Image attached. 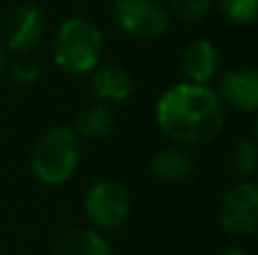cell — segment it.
Segmentation results:
<instances>
[{"instance_id":"1","label":"cell","mask_w":258,"mask_h":255,"mask_svg":"<svg viewBox=\"0 0 258 255\" xmlns=\"http://www.w3.org/2000/svg\"><path fill=\"white\" fill-rule=\"evenodd\" d=\"M227 108L206 84H174L156 102V124L179 145H204L218 138Z\"/></svg>"},{"instance_id":"14","label":"cell","mask_w":258,"mask_h":255,"mask_svg":"<svg viewBox=\"0 0 258 255\" xmlns=\"http://www.w3.org/2000/svg\"><path fill=\"white\" fill-rule=\"evenodd\" d=\"M229 165L240 179H249L258 172V145L254 140H238L229 154Z\"/></svg>"},{"instance_id":"15","label":"cell","mask_w":258,"mask_h":255,"mask_svg":"<svg viewBox=\"0 0 258 255\" xmlns=\"http://www.w3.org/2000/svg\"><path fill=\"white\" fill-rule=\"evenodd\" d=\"M220 12L236 25H251L258 21V0H218Z\"/></svg>"},{"instance_id":"6","label":"cell","mask_w":258,"mask_h":255,"mask_svg":"<svg viewBox=\"0 0 258 255\" xmlns=\"http://www.w3.org/2000/svg\"><path fill=\"white\" fill-rule=\"evenodd\" d=\"M222 230L233 237H249L258 233V183L242 181L222 197L218 208Z\"/></svg>"},{"instance_id":"17","label":"cell","mask_w":258,"mask_h":255,"mask_svg":"<svg viewBox=\"0 0 258 255\" xmlns=\"http://www.w3.org/2000/svg\"><path fill=\"white\" fill-rule=\"evenodd\" d=\"M39 77H41V68L36 66L34 61H16L12 66V79H14V84H18V86H34L36 81H39Z\"/></svg>"},{"instance_id":"3","label":"cell","mask_w":258,"mask_h":255,"mask_svg":"<svg viewBox=\"0 0 258 255\" xmlns=\"http://www.w3.org/2000/svg\"><path fill=\"white\" fill-rule=\"evenodd\" d=\"M80 136L71 126L48 129L32 149L30 165L34 176L45 185H61L75 174L80 163Z\"/></svg>"},{"instance_id":"16","label":"cell","mask_w":258,"mask_h":255,"mask_svg":"<svg viewBox=\"0 0 258 255\" xmlns=\"http://www.w3.org/2000/svg\"><path fill=\"white\" fill-rule=\"evenodd\" d=\"M213 0H170L172 14L183 23H200L209 14Z\"/></svg>"},{"instance_id":"4","label":"cell","mask_w":258,"mask_h":255,"mask_svg":"<svg viewBox=\"0 0 258 255\" xmlns=\"http://www.w3.org/2000/svg\"><path fill=\"white\" fill-rule=\"evenodd\" d=\"M111 16L125 34L159 39L170 27V9L161 0H113Z\"/></svg>"},{"instance_id":"18","label":"cell","mask_w":258,"mask_h":255,"mask_svg":"<svg viewBox=\"0 0 258 255\" xmlns=\"http://www.w3.org/2000/svg\"><path fill=\"white\" fill-rule=\"evenodd\" d=\"M5 66H7V50H5V45L0 43V72L5 70Z\"/></svg>"},{"instance_id":"11","label":"cell","mask_w":258,"mask_h":255,"mask_svg":"<svg viewBox=\"0 0 258 255\" xmlns=\"http://www.w3.org/2000/svg\"><path fill=\"white\" fill-rule=\"evenodd\" d=\"M152 172L163 183H181L195 172V161L181 147H163L152 158Z\"/></svg>"},{"instance_id":"10","label":"cell","mask_w":258,"mask_h":255,"mask_svg":"<svg viewBox=\"0 0 258 255\" xmlns=\"http://www.w3.org/2000/svg\"><path fill=\"white\" fill-rule=\"evenodd\" d=\"M220 50L206 39H197L186 45L181 54V68L192 84H206L220 70Z\"/></svg>"},{"instance_id":"5","label":"cell","mask_w":258,"mask_h":255,"mask_svg":"<svg viewBox=\"0 0 258 255\" xmlns=\"http://www.w3.org/2000/svg\"><path fill=\"white\" fill-rule=\"evenodd\" d=\"M84 212L89 221L100 230H113L127 221L132 212L129 192L118 181H98L84 197Z\"/></svg>"},{"instance_id":"19","label":"cell","mask_w":258,"mask_h":255,"mask_svg":"<svg viewBox=\"0 0 258 255\" xmlns=\"http://www.w3.org/2000/svg\"><path fill=\"white\" fill-rule=\"evenodd\" d=\"M220 255H249V253L245 248H227V251H222Z\"/></svg>"},{"instance_id":"7","label":"cell","mask_w":258,"mask_h":255,"mask_svg":"<svg viewBox=\"0 0 258 255\" xmlns=\"http://www.w3.org/2000/svg\"><path fill=\"white\" fill-rule=\"evenodd\" d=\"M3 43L12 52H30L41 43L45 32L43 14L36 5H14L3 18Z\"/></svg>"},{"instance_id":"12","label":"cell","mask_w":258,"mask_h":255,"mask_svg":"<svg viewBox=\"0 0 258 255\" xmlns=\"http://www.w3.org/2000/svg\"><path fill=\"white\" fill-rule=\"evenodd\" d=\"M50 255H113V251L95 230H71L54 242Z\"/></svg>"},{"instance_id":"20","label":"cell","mask_w":258,"mask_h":255,"mask_svg":"<svg viewBox=\"0 0 258 255\" xmlns=\"http://www.w3.org/2000/svg\"><path fill=\"white\" fill-rule=\"evenodd\" d=\"M254 143L258 145V120H256V126H254Z\"/></svg>"},{"instance_id":"2","label":"cell","mask_w":258,"mask_h":255,"mask_svg":"<svg viewBox=\"0 0 258 255\" xmlns=\"http://www.w3.org/2000/svg\"><path fill=\"white\" fill-rule=\"evenodd\" d=\"M54 63L71 75H86L98 68L102 32L84 16H71L57 27L52 39Z\"/></svg>"},{"instance_id":"13","label":"cell","mask_w":258,"mask_h":255,"mask_svg":"<svg viewBox=\"0 0 258 255\" xmlns=\"http://www.w3.org/2000/svg\"><path fill=\"white\" fill-rule=\"evenodd\" d=\"M113 122H116V115L113 111L102 102H95L84 106L80 113L75 115V124H73V131L77 136H84V138H104V136L111 134Z\"/></svg>"},{"instance_id":"9","label":"cell","mask_w":258,"mask_h":255,"mask_svg":"<svg viewBox=\"0 0 258 255\" xmlns=\"http://www.w3.org/2000/svg\"><path fill=\"white\" fill-rule=\"evenodd\" d=\"M136 88L132 70L125 66H100L91 72V90L102 104L125 102Z\"/></svg>"},{"instance_id":"8","label":"cell","mask_w":258,"mask_h":255,"mask_svg":"<svg viewBox=\"0 0 258 255\" xmlns=\"http://www.w3.org/2000/svg\"><path fill=\"white\" fill-rule=\"evenodd\" d=\"M220 99L236 111H258V68L236 66L224 72L220 81Z\"/></svg>"}]
</instances>
